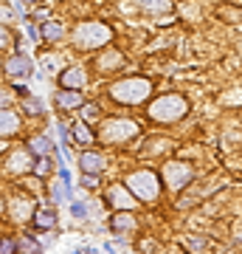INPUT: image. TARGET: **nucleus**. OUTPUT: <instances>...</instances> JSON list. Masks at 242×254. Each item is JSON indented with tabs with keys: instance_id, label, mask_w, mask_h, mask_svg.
I'll return each instance as SVG.
<instances>
[{
	"instance_id": "nucleus-26",
	"label": "nucleus",
	"mask_w": 242,
	"mask_h": 254,
	"mask_svg": "<svg viewBox=\"0 0 242 254\" xmlns=\"http://www.w3.org/2000/svg\"><path fill=\"white\" fill-rule=\"evenodd\" d=\"M9 43H11V31L6 26H0V51H3V48H9Z\"/></svg>"
},
{
	"instance_id": "nucleus-6",
	"label": "nucleus",
	"mask_w": 242,
	"mask_h": 254,
	"mask_svg": "<svg viewBox=\"0 0 242 254\" xmlns=\"http://www.w3.org/2000/svg\"><path fill=\"white\" fill-rule=\"evenodd\" d=\"M192 178H194V170L183 161H166V167H163V181L175 192L183 190L186 184H192Z\"/></svg>"
},
{
	"instance_id": "nucleus-16",
	"label": "nucleus",
	"mask_w": 242,
	"mask_h": 254,
	"mask_svg": "<svg viewBox=\"0 0 242 254\" xmlns=\"http://www.w3.org/2000/svg\"><path fill=\"white\" fill-rule=\"evenodd\" d=\"M121 68H124V57H121V51L107 48V51H104V57L99 60V71L101 73H113V71H121Z\"/></svg>"
},
{
	"instance_id": "nucleus-10",
	"label": "nucleus",
	"mask_w": 242,
	"mask_h": 254,
	"mask_svg": "<svg viewBox=\"0 0 242 254\" xmlns=\"http://www.w3.org/2000/svg\"><path fill=\"white\" fill-rule=\"evenodd\" d=\"M104 167H107V161H104V155L96 153V150H82L79 155V170L82 173H104Z\"/></svg>"
},
{
	"instance_id": "nucleus-24",
	"label": "nucleus",
	"mask_w": 242,
	"mask_h": 254,
	"mask_svg": "<svg viewBox=\"0 0 242 254\" xmlns=\"http://www.w3.org/2000/svg\"><path fill=\"white\" fill-rule=\"evenodd\" d=\"M26 99V110L28 113H43V102L40 99H31V96H23Z\"/></svg>"
},
{
	"instance_id": "nucleus-31",
	"label": "nucleus",
	"mask_w": 242,
	"mask_h": 254,
	"mask_svg": "<svg viewBox=\"0 0 242 254\" xmlns=\"http://www.w3.org/2000/svg\"><path fill=\"white\" fill-rule=\"evenodd\" d=\"M0 73H3V65H0Z\"/></svg>"
},
{
	"instance_id": "nucleus-14",
	"label": "nucleus",
	"mask_w": 242,
	"mask_h": 254,
	"mask_svg": "<svg viewBox=\"0 0 242 254\" xmlns=\"http://www.w3.org/2000/svg\"><path fill=\"white\" fill-rule=\"evenodd\" d=\"M71 141L76 147H90L93 141H96V133L90 130L88 122H76V125L71 127Z\"/></svg>"
},
{
	"instance_id": "nucleus-13",
	"label": "nucleus",
	"mask_w": 242,
	"mask_h": 254,
	"mask_svg": "<svg viewBox=\"0 0 242 254\" xmlns=\"http://www.w3.org/2000/svg\"><path fill=\"white\" fill-rule=\"evenodd\" d=\"M34 212H37V203L31 198H14L11 200V215H14V220H20V223H26V220L34 218Z\"/></svg>"
},
{
	"instance_id": "nucleus-18",
	"label": "nucleus",
	"mask_w": 242,
	"mask_h": 254,
	"mask_svg": "<svg viewBox=\"0 0 242 254\" xmlns=\"http://www.w3.org/2000/svg\"><path fill=\"white\" fill-rule=\"evenodd\" d=\"M31 223H34V229H45V232H48V229L56 226V215L51 212V209H43V212L37 209L34 218H31Z\"/></svg>"
},
{
	"instance_id": "nucleus-30",
	"label": "nucleus",
	"mask_w": 242,
	"mask_h": 254,
	"mask_svg": "<svg viewBox=\"0 0 242 254\" xmlns=\"http://www.w3.org/2000/svg\"><path fill=\"white\" fill-rule=\"evenodd\" d=\"M6 147H9V144H6V141H0V153H3V150H6Z\"/></svg>"
},
{
	"instance_id": "nucleus-8",
	"label": "nucleus",
	"mask_w": 242,
	"mask_h": 254,
	"mask_svg": "<svg viewBox=\"0 0 242 254\" xmlns=\"http://www.w3.org/2000/svg\"><path fill=\"white\" fill-rule=\"evenodd\" d=\"M104 198H107L110 206H116V209H135V195L127 190V184H113L104 192Z\"/></svg>"
},
{
	"instance_id": "nucleus-4",
	"label": "nucleus",
	"mask_w": 242,
	"mask_h": 254,
	"mask_svg": "<svg viewBox=\"0 0 242 254\" xmlns=\"http://www.w3.org/2000/svg\"><path fill=\"white\" fill-rule=\"evenodd\" d=\"M124 184L138 200H155L161 195V181H158V175L152 170H135V173L127 175Z\"/></svg>"
},
{
	"instance_id": "nucleus-23",
	"label": "nucleus",
	"mask_w": 242,
	"mask_h": 254,
	"mask_svg": "<svg viewBox=\"0 0 242 254\" xmlns=\"http://www.w3.org/2000/svg\"><path fill=\"white\" fill-rule=\"evenodd\" d=\"M51 200H54V203L68 200V190H65V187H59V184H51Z\"/></svg>"
},
{
	"instance_id": "nucleus-15",
	"label": "nucleus",
	"mask_w": 242,
	"mask_h": 254,
	"mask_svg": "<svg viewBox=\"0 0 242 254\" xmlns=\"http://www.w3.org/2000/svg\"><path fill=\"white\" fill-rule=\"evenodd\" d=\"M110 226H113V232H133V229H138V220H135L133 209H118V215H113Z\"/></svg>"
},
{
	"instance_id": "nucleus-11",
	"label": "nucleus",
	"mask_w": 242,
	"mask_h": 254,
	"mask_svg": "<svg viewBox=\"0 0 242 254\" xmlns=\"http://www.w3.org/2000/svg\"><path fill=\"white\" fill-rule=\"evenodd\" d=\"M20 133V113L11 108H0V138Z\"/></svg>"
},
{
	"instance_id": "nucleus-12",
	"label": "nucleus",
	"mask_w": 242,
	"mask_h": 254,
	"mask_svg": "<svg viewBox=\"0 0 242 254\" xmlns=\"http://www.w3.org/2000/svg\"><path fill=\"white\" fill-rule=\"evenodd\" d=\"M82 105H85V96H82L79 88H62L56 93V108L73 110V108H82Z\"/></svg>"
},
{
	"instance_id": "nucleus-27",
	"label": "nucleus",
	"mask_w": 242,
	"mask_h": 254,
	"mask_svg": "<svg viewBox=\"0 0 242 254\" xmlns=\"http://www.w3.org/2000/svg\"><path fill=\"white\" fill-rule=\"evenodd\" d=\"M71 212H73V218H88V209H85V203H71Z\"/></svg>"
},
{
	"instance_id": "nucleus-9",
	"label": "nucleus",
	"mask_w": 242,
	"mask_h": 254,
	"mask_svg": "<svg viewBox=\"0 0 242 254\" xmlns=\"http://www.w3.org/2000/svg\"><path fill=\"white\" fill-rule=\"evenodd\" d=\"M3 71L9 73V76H14V79H26V76H31V73H34V63H31L26 54H14V57H9V60H6Z\"/></svg>"
},
{
	"instance_id": "nucleus-1",
	"label": "nucleus",
	"mask_w": 242,
	"mask_h": 254,
	"mask_svg": "<svg viewBox=\"0 0 242 254\" xmlns=\"http://www.w3.org/2000/svg\"><path fill=\"white\" fill-rule=\"evenodd\" d=\"M110 40H113V28L99 23V20H88V23H79L73 28V46L79 51H96Z\"/></svg>"
},
{
	"instance_id": "nucleus-21",
	"label": "nucleus",
	"mask_w": 242,
	"mask_h": 254,
	"mask_svg": "<svg viewBox=\"0 0 242 254\" xmlns=\"http://www.w3.org/2000/svg\"><path fill=\"white\" fill-rule=\"evenodd\" d=\"M43 37L48 43H56V40L65 37V28L59 26V23H54V20H48V23H43Z\"/></svg>"
},
{
	"instance_id": "nucleus-5",
	"label": "nucleus",
	"mask_w": 242,
	"mask_h": 254,
	"mask_svg": "<svg viewBox=\"0 0 242 254\" xmlns=\"http://www.w3.org/2000/svg\"><path fill=\"white\" fill-rule=\"evenodd\" d=\"M141 133V127L135 125L133 119H107L104 125L99 127L101 141H110V144H118V141H127Z\"/></svg>"
},
{
	"instance_id": "nucleus-25",
	"label": "nucleus",
	"mask_w": 242,
	"mask_h": 254,
	"mask_svg": "<svg viewBox=\"0 0 242 254\" xmlns=\"http://www.w3.org/2000/svg\"><path fill=\"white\" fill-rule=\"evenodd\" d=\"M82 184H85L88 190H96V187H99V175L96 173H85L82 175Z\"/></svg>"
},
{
	"instance_id": "nucleus-29",
	"label": "nucleus",
	"mask_w": 242,
	"mask_h": 254,
	"mask_svg": "<svg viewBox=\"0 0 242 254\" xmlns=\"http://www.w3.org/2000/svg\"><path fill=\"white\" fill-rule=\"evenodd\" d=\"M6 105H9V96H6V93L0 91V108H6Z\"/></svg>"
},
{
	"instance_id": "nucleus-28",
	"label": "nucleus",
	"mask_w": 242,
	"mask_h": 254,
	"mask_svg": "<svg viewBox=\"0 0 242 254\" xmlns=\"http://www.w3.org/2000/svg\"><path fill=\"white\" fill-rule=\"evenodd\" d=\"M0 252H17V240H0Z\"/></svg>"
},
{
	"instance_id": "nucleus-7",
	"label": "nucleus",
	"mask_w": 242,
	"mask_h": 254,
	"mask_svg": "<svg viewBox=\"0 0 242 254\" xmlns=\"http://www.w3.org/2000/svg\"><path fill=\"white\" fill-rule=\"evenodd\" d=\"M6 170L14 175H26V173H34V155L31 150L26 147H20L14 153H9V161H6Z\"/></svg>"
},
{
	"instance_id": "nucleus-2",
	"label": "nucleus",
	"mask_w": 242,
	"mask_h": 254,
	"mask_svg": "<svg viewBox=\"0 0 242 254\" xmlns=\"http://www.w3.org/2000/svg\"><path fill=\"white\" fill-rule=\"evenodd\" d=\"M149 93H152V82L141 79V76H127V79L110 85V96L118 105H141L149 99Z\"/></svg>"
},
{
	"instance_id": "nucleus-17",
	"label": "nucleus",
	"mask_w": 242,
	"mask_h": 254,
	"mask_svg": "<svg viewBox=\"0 0 242 254\" xmlns=\"http://www.w3.org/2000/svg\"><path fill=\"white\" fill-rule=\"evenodd\" d=\"M59 85L62 88H85L88 85V73L82 71V68H68V71L59 73Z\"/></svg>"
},
{
	"instance_id": "nucleus-19",
	"label": "nucleus",
	"mask_w": 242,
	"mask_h": 254,
	"mask_svg": "<svg viewBox=\"0 0 242 254\" xmlns=\"http://www.w3.org/2000/svg\"><path fill=\"white\" fill-rule=\"evenodd\" d=\"M138 6L149 14H166L172 11V0H138Z\"/></svg>"
},
{
	"instance_id": "nucleus-3",
	"label": "nucleus",
	"mask_w": 242,
	"mask_h": 254,
	"mask_svg": "<svg viewBox=\"0 0 242 254\" xmlns=\"http://www.w3.org/2000/svg\"><path fill=\"white\" fill-rule=\"evenodd\" d=\"M186 110H189V102L180 93H166V96H158L149 105V119L169 125V122H178V119L186 116Z\"/></svg>"
},
{
	"instance_id": "nucleus-22",
	"label": "nucleus",
	"mask_w": 242,
	"mask_h": 254,
	"mask_svg": "<svg viewBox=\"0 0 242 254\" xmlns=\"http://www.w3.org/2000/svg\"><path fill=\"white\" fill-rule=\"evenodd\" d=\"M79 110H82V119H85V122H96V119H99V105H88V102H85Z\"/></svg>"
},
{
	"instance_id": "nucleus-20",
	"label": "nucleus",
	"mask_w": 242,
	"mask_h": 254,
	"mask_svg": "<svg viewBox=\"0 0 242 254\" xmlns=\"http://www.w3.org/2000/svg\"><path fill=\"white\" fill-rule=\"evenodd\" d=\"M28 150L34 155H48V153H54V141L48 136H40V138H31L28 141Z\"/></svg>"
}]
</instances>
